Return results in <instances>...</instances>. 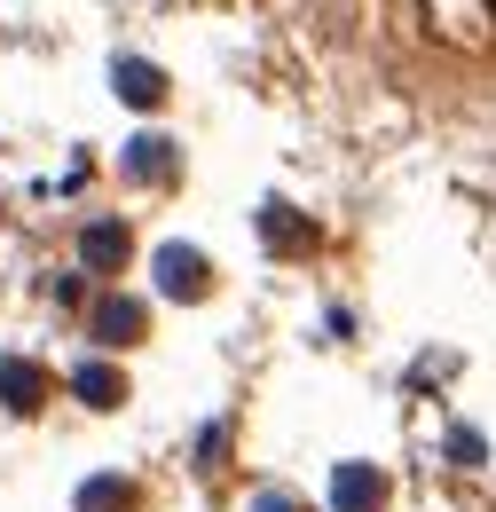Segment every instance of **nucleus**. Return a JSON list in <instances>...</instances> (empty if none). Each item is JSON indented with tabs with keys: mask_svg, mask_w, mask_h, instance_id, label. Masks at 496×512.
Returning <instances> with one entry per match:
<instances>
[{
	"mask_svg": "<svg viewBox=\"0 0 496 512\" xmlns=\"http://www.w3.org/2000/svg\"><path fill=\"white\" fill-rule=\"evenodd\" d=\"M378 497H386V481L371 465H339L331 473V512H378Z\"/></svg>",
	"mask_w": 496,
	"mask_h": 512,
	"instance_id": "obj_1",
	"label": "nucleus"
},
{
	"mask_svg": "<svg viewBox=\"0 0 496 512\" xmlns=\"http://www.w3.org/2000/svg\"><path fill=\"white\" fill-rule=\"evenodd\" d=\"M158 292H166V300H197V292H205V260L189 253V245H166V253H158Z\"/></svg>",
	"mask_w": 496,
	"mask_h": 512,
	"instance_id": "obj_2",
	"label": "nucleus"
},
{
	"mask_svg": "<svg viewBox=\"0 0 496 512\" xmlns=\"http://www.w3.org/2000/svg\"><path fill=\"white\" fill-rule=\"evenodd\" d=\"M79 253H87V268H103V276H111V268L126 260V229H119V221H95V229L79 237Z\"/></svg>",
	"mask_w": 496,
	"mask_h": 512,
	"instance_id": "obj_3",
	"label": "nucleus"
},
{
	"mask_svg": "<svg viewBox=\"0 0 496 512\" xmlns=\"http://www.w3.org/2000/svg\"><path fill=\"white\" fill-rule=\"evenodd\" d=\"M0 394H8V410H32V402L48 394V379H40L32 363H0Z\"/></svg>",
	"mask_w": 496,
	"mask_h": 512,
	"instance_id": "obj_4",
	"label": "nucleus"
},
{
	"mask_svg": "<svg viewBox=\"0 0 496 512\" xmlns=\"http://www.w3.org/2000/svg\"><path fill=\"white\" fill-rule=\"evenodd\" d=\"M71 386H79V394H87L95 410H111V402L126 394V379L111 371V363H79V379H71Z\"/></svg>",
	"mask_w": 496,
	"mask_h": 512,
	"instance_id": "obj_5",
	"label": "nucleus"
},
{
	"mask_svg": "<svg viewBox=\"0 0 496 512\" xmlns=\"http://www.w3.org/2000/svg\"><path fill=\"white\" fill-rule=\"evenodd\" d=\"M134 331H142V308H134V300H103V308H95V339L119 347V339H134Z\"/></svg>",
	"mask_w": 496,
	"mask_h": 512,
	"instance_id": "obj_6",
	"label": "nucleus"
},
{
	"mask_svg": "<svg viewBox=\"0 0 496 512\" xmlns=\"http://www.w3.org/2000/svg\"><path fill=\"white\" fill-rule=\"evenodd\" d=\"M119 95H126V103H158V95H166V79H158L150 64H119Z\"/></svg>",
	"mask_w": 496,
	"mask_h": 512,
	"instance_id": "obj_7",
	"label": "nucleus"
},
{
	"mask_svg": "<svg viewBox=\"0 0 496 512\" xmlns=\"http://www.w3.org/2000/svg\"><path fill=\"white\" fill-rule=\"evenodd\" d=\"M260 229H268V245H276V253H292V245H308V229H300V221H292L284 205H268V213H260Z\"/></svg>",
	"mask_w": 496,
	"mask_h": 512,
	"instance_id": "obj_8",
	"label": "nucleus"
},
{
	"mask_svg": "<svg viewBox=\"0 0 496 512\" xmlns=\"http://www.w3.org/2000/svg\"><path fill=\"white\" fill-rule=\"evenodd\" d=\"M126 166H134V174H166V166H174V150H166L158 134H142V142L126 150Z\"/></svg>",
	"mask_w": 496,
	"mask_h": 512,
	"instance_id": "obj_9",
	"label": "nucleus"
},
{
	"mask_svg": "<svg viewBox=\"0 0 496 512\" xmlns=\"http://www.w3.org/2000/svg\"><path fill=\"white\" fill-rule=\"evenodd\" d=\"M79 512H126V489L119 481H95V489L79 497Z\"/></svg>",
	"mask_w": 496,
	"mask_h": 512,
	"instance_id": "obj_10",
	"label": "nucleus"
}]
</instances>
